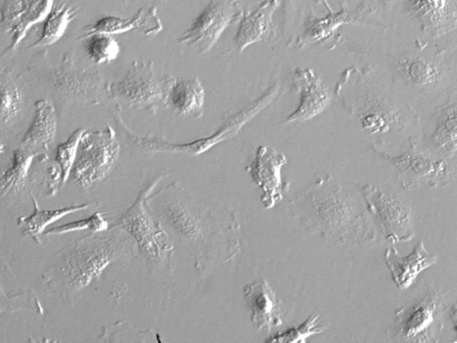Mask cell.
Masks as SVG:
<instances>
[{
	"label": "cell",
	"mask_w": 457,
	"mask_h": 343,
	"mask_svg": "<svg viewBox=\"0 0 457 343\" xmlns=\"http://www.w3.org/2000/svg\"><path fill=\"white\" fill-rule=\"evenodd\" d=\"M53 5L54 0H29L25 12L12 30L10 45L4 48L2 55L4 56L13 53L20 42L25 38L28 30L36 23L43 21Z\"/></svg>",
	"instance_id": "cell-28"
},
{
	"label": "cell",
	"mask_w": 457,
	"mask_h": 343,
	"mask_svg": "<svg viewBox=\"0 0 457 343\" xmlns=\"http://www.w3.org/2000/svg\"><path fill=\"white\" fill-rule=\"evenodd\" d=\"M30 196L34 206L33 212L28 216H20L17 222L22 234L32 238L36 243H41L40 238L50 224L70 213L87 209L95 205V203L89 202L54 209H42L35 197L32 194Z\"/></svg>",
	"instance_id": "cell-24"
},
{
	"label": "cell",
	"mask_w": 457,
	"mask_h": 343,
	"mask_svg": "<svg viewBox=\"0 0 457 343\" xmlns=\"http://www.w3.org/2000/svg\"><path fill=\"white\" fill-rule=\"evenodd\" d=\"M287 163L286 155L274 148L260 146L248 167L253 181L262 190L261 200L267 209L272 208L283 197L281 169Z\"/></svg>",
	"instance_id": "cell-14"
},
{
	"label": "cell",
	"mask_w": 457,
	"mask_h": 343,
	"mask_svg": "<svg viewBox=\"0 0 457 343\" xmlns=\"http://www.w3.org/2000/svg\"><path fill=\"white\" fill-rule=\"evenodd\" d=\"M395 169L404 188H435L445 183L451 176V168L443 159H435L412 149L398 155L380 152Z\"/></svg>",
	"instance_id": "cell-11"
},
{
	"label": "cell",
	"mask_w": 457,
	"mask_h": 343,
	"mask_svg": "<svg viewBox=\"0 0 457 343\" xmlns=\"http://www.w3.org/2000/svg\"><path fill=\"white\" fill-rule=\"evenodd\" d=\"M387 4H394L396 0H385Z\"/></svg>",
	"instance_id": "cell-39"
},
{
	"label": "cell",
	"mask_w": 457,
	"mask_h": 343,
	"mask_svg": "<svg viewBox=\"0 0 457 343\" xmlns=\"http://www.w3.org/2000/svg\"><path fill=\"white\" fill-rule=\"evenodd\" d=\"M326 330L318 314H311L301 324L291 327L285 331L277 333L267 339L266 342L305 343L312 335L320 334Z\"/></svg>",
	"instance_id": "cell-30"
},
{
	"label": "cell",
	"mask_w": 457,
	"mask_h": 343,
	"mask_svg": "<svg viewBox=\"0 0 457 343\" xmlns=\"http://www.w3.org/2000/svg\"><path fill=\"white\" fill-rule=\"evenodd\" d=\"M243 9L238 0H211L180 35V44L209 52L228 27L240 20Z\"/></svg>",
	"instance_id": "cell-9"
},
{
	"label": "cell",
	"mask_w": 457,
	"mask_h": 343,
	"mask_svg": "<svg viewBox=\"0 0 457 343\" xmlns=\"http://www.w3.org/2000/svg\"><path fill=\"white\" fill-rule=\"evenodd\" d=\"M85 50L90 61L96 64H108L120 54L118 41L110 34L94 33L87 36Z\"/></svg>",
	"instance_id": "cell-29"
},
{
	"label": "cell",
	"mask_w": 457,
	"mask_h": 343,
	"mask_svg": "<svg viewBox=\"0 0 457 343\" xmlns=\"http://www.w3.org/2000/svg\"><path fill=\"white\" fill-rule=\"evenodd\" d=\"M39 76L63 99L99 105L106 96L103 74L89 66L76 63L73 52H68L59 66L41 68Z\"/></svg>",
	"instance_id": "cell-6"
},
{
	"label": "cell",
	"mask_w": 457,
	"mask_h": 343,
	"mask_svg": "<svg viewBox=\"0 0 457 343\" xmlns=\"http://www.w3.org/2000/svg\"><path fill=\"white\" fill-rule=\"evenodd\" d=\"M344 99L361 129L370 134L403 129L408 122L404 109L380 87H357L353 93H346Z\"/></svg>",
	"instance_id": "cell-5"
},
{
	"label": "cell",
	"mask_w": 457,
	"mask_h": 343,
	"mask_svg": "<svg viewBox=\"0 0 457 343\" xmlns=\"http://www.w3.org/2000/svg\"><path fill=\"white\" fill-rule=\"evenodd\" d=\"M85 130L84 128H78L69 138L60 143L56 147L55 163L61 172V187L67 181L75 161L79 138Z\"/></svg>",
	"instance_id": "cell-31"
},
{
	"label": "cell",
	"mask_w": 457,
	"mask_h": 343,
	"mask_svg": "<svg viewBox=\"0 0 457 343\" xmlns=\"http://www.w3.org/2000/svg\"><path fill=\"white\" fill-rule=\"evenodd\" d=\"M40 153L31 152L21 147L12 151L6 166L0 171V193L13 197L21 193L32 174L30 169L33 161Z\"/></svg>",
	"instance_id": "cell-22"
},
{
	"label": "cell",
	"mask_w": 457,
	"mask_h": 343,
	"mask_svg": "<svg viewBox=\"0 0 457 343\" xmlns=\"http://www.w3.org/2000/svg\"><path fill=\"white\" fill-rule=\"evenodd\" d=\"M4 143L0 140V155L4 152Z\"/></svg>",
	"instance_id": "cell-38"
},
{
	"label": "cell",
	"mask_w": 457,
	"mask_h": 343,
	"mask_svg": "<svg viewBox=\"0 0 457 343\" xmlns=\"http://www.w3.org/2000/svg\"><path fill=\"white\" fill-rule=\"evenodd\" d=\"M27 300V293H21L15 296H7L0 285V314L6 310H19L24 306Z\"/></svg>",
	"instance_id": "cell-36"
},
{
	"label": "cell",
	"mask_w": 457,
	"mask_h": 343,
	"mask_svg": "<svg viewBox=\"0 0 457 343\" xmlns=\"http://www.w3.org/2000/svg\"><path fill=\"white\" fill-rule=\"evenodd\" d=\"M80 9L67 2H59L53 5L50 13L44 19L42 32L39 38L28 46L33 49L51 46L57 42L65 33L68 26L78 15Z\"/></svg>",
	"instance_id": "cell-25"
},
{
	"label": "cell",
	"mask_w": 457,
	"mask_h": 343,
	"mask_svg": "<svg viewBox=\"0 0 457 343\" xmlns=\"http://www.w3.org/2000/svg\"><path fill=\"white\" fill-rule=\"evenodd\" d=\"M280 88V84L274 83L248 106L228 119L212 135L189 143H172L162 138L141 137L127 126L120 112L116 110L113 112V114L117 124L127 138L143 150L147 152H176L201 155L214 146L235 137L245 124L253 119L278 97Z\"/></svg>",
	"instance_id": "cell-3"
},
{
	"label": "cell",
	"mask_w": 457,
	"mask_h": 343,
	"mask_svg": "<svg viewBox=\"0 0 457 343\" xmlns=\"http://www.w3.org/2000/svg\"><path fill=\"white\" fill-rule=\"evenodd\" d=\"M370 13L371 11L366 5L358 7V10H349L345 4L338 12L334 13L330 10V13L323 17L309 13L304 21L303 33L296 44L303 47L309 43L324 40L333 36L340 26L362 22Z\"/></svg>",
	"instance_id": "cell-20"
},
{
	"label": "cell",
	"mask_w": 457,
	"mask_h": 343,
	"mask_svg": "<svg viewBox=\"0 0 457 343\" xmlns=\"http://www.w3.org/2000/svg\"><path fill=\"white\" fill-rule=\"evenodd\" d=\"M119 153L120 144L111 126L96 130L85 129L70 176L79 187H91L108 176Z\"/></svg>",
	"instance_id": "cell-4"
},
{
	"label": "cell",
	"mask_w": 457,
	"mask_h": 343,
	"mask_svg": "<svg viewBox=\"0 0 457 343\" xmlns=\"http://www.w3.org/2000/svg\"><path fill=\"white\" fill-rule=\"evenodd\" d=\"M122 1H128V0H122Z\"/></svg>",
	"instance_id": "cell-40"
},
{
	"label": "cell",
	"mask_w": 457,
	"mask_h": 343,
	"mask_svg": "<svg viewBox=\"0 0 457 343\" xmlns=\"http://www.w3.org/2000/svg\"><path fill=\"white\" fill-rule=\"evenodd\" d=\"M164 215L174 230L187 237H195L199 232L197 222L180 204L170 203L163 206Z\"/></svg>",
	"instance_id": "cell-32"
},
{
	"label": "cell",
	"mask_w": 457,
	"mask_h": 343,
	"mask_svg": "<svg viewBox=\"0 0 457 343\" xmlns=\"http://www.w3.org/2000/svg\"><path fill=\"white\" fill-rule=\"evenodd\" d=\"M396 73L408 84L422 91L442 85L448 73L447 64L440 55L407 52L394 62Z\"/></svg>",
	"instance_id": "cell-12"
},
{
	"label": "cell",
	"mask_w": 457,
	"mask_h": 343,
	"mask_svg": "<svg viewBox=\"0 0 457 343\" xmlns=\"http://www.w3.org/2000/svg\"><path fill=\"white\" fill-rule=\"evenodd\" d=\"M33 119L20 140V147L43 153L54 142L57 118L51 101L40 98L35 102Z\"/></svg>",
	"instance_id": "cell-21"
},
{
	"label": "cell",
	"mask_w": 457,
	"mask_h": 343,
	"mask_svg": "<svg viewBox=\"0 0 457 343\" xmlns=\"http://www.w3.org/2000/svg\"><path fill=\"white\" fill-rule=\"evenodd\" d=\"M407 7L422 31L432 37L444 36L456 28L454 0H409Z\"/></svg>",
	"instance_id": "cell-17"
},
{
	"label": "cell",
	"mask_w": 457,
	"mask_h": 343,
	"mask_svg": "<svg viewBox=\"0 0 457 343\" xmlns=\"http://www.w3.org/2000/svg\"><path fill=\"white\" fill-rule=\"evenodd\" d=\"M293 85L299 94V105L282 122H303L321 113L331 102V95L321 79L310 68H296Z\"/></svg>",
	"instance_id": "cell-13"
},
{
	"label": "cell",
	"mask_w": 457,
	"mask_h": 343,
	"mask_svg": "<svg viewBox=\"0 0 457 343\" xmlns=\"http://www.w3.org/2000/svg\"><path fill=\"white\" fill-rule=\"evenodd\" d=\"M154 333L148 330L147 331H139L133 329L131 324L127 322H115L109 327L104 328L103 334L97 340L105 342L110 341H154Z\"/></svg>",
	"instance_id": "cell-33"
},
{
	"label": "cell",
	"mask_w": 457,
	"mask_h": 343,
	"mask_svg": "<svg viewBox=\"0 0 457 343\" xmlns=\"http://www.w3.org/2000/svg\"><path fill=\"white\" fill-rule=\"evenodd\" d=\"M279 0H263L255 9L243 12L235 36V46L243 52L252 44L268 39L273 32V16Z\"/></svg>",
	"instance_id": "cell-19"
},
{
	"label": "cell",
	"mask_w": 457,
	"mask_h": 343,
	"mask_svg": "<svg viewBox=\"0 0 457 343\" xmlns=\"http://www.w3.org/2000/svg\"><path fill=\"white\" fill-rule=\"evenodd\" d=\"M24 106L21 90L10 69L0 66V128L13 123Z\"/></svg>",
	"instance_id": "cell-26"
},
{
	"label": "cell",
	"mask_w": 457,
	"mask_h": 343,
	"mask_svg": "<svg viewBox=\"0 0 457 343\" xmlns=\"http://www.w3.org/2000/svg\"><path fill=\"white\" fill-rule=\"evenodd\" d=\"M93 232L67 244L42 273L38 288L48 297L71 301L99 279L111 264L129 259L137 247L122 232L101 236Z\"/></svg>",
	"instance_id": "cell-1"
},
{
	"label": "cell",
	"mask_w": 457,
	"mask_h": 343,
	"mask_svg": "<svg viewBox=\"0 0 457 343\" xmlns=\"http://www.w3.org/2000/svg\"><path fill=\"white\" fill-rule=\"evenodd\" d=\"M384 259L392 280L400 289L410 288L420 272L437 262V256L427 251L422 240L407 255H401L394 247H388Z\"/></svg>",
	"instance_id": "cell-18"
},
{
	"label": "cell",
	"mask_w": 457,
	"mask_h": 343,
	"mask_svg": "<svg viewBox=\"0 0 457 343\" xmlns=\"http://www.w3.org/2000/svg\"><path fill=\"white\" fill-rule=\"evenodd\" d=\"M204 100L205 93L203 84L194 77L175 79L168 103L178 113L198 119L204 113Z\"/></svg>",
	"instance_id": "cell-23"
},
{
	"label": "cell",
	"mask_w": 457,
	"mask_h": 343,
	"mask_svg": "<svg viewBox=\"0 0 457 343\" xmlns=\"http://www.w3.org/2000/svg\"><path fill=\"white\" fill-rule=\"evenodd\" d=\"M175 79L150 61H134L120 79L106 83V96L129 107L157 113L169 101Z\"/></svg>",
	"instance_id": "cell-2"
},
{
	"label": "cell",
	"mask_w": 457,
	"mask_h": 343,
	"mask_svg": "<svg viewBox=\"0 0 457 343\" xmlns=\"http://www.w3.org/2000/svg\"><path fill=\"white\" fill-rule=\"evenodd\" d=\"M362 194L370 213L378 222L386 240L400 243L413 238L411 209L404 200L371 184L363 187Z\"/></svg>",
	"instance_id": "cell-10"
},
{
	"label": "cell",
	"mask_w": 457,
	"mask_h": 343,
	"mask_svg": "<svg viewBox=\"0 0 457 343\" xmlns=\"http://www.w3.org/2000/svg\"><path fill=\"white\" fill-rule=\"evenodd\" d=\"M162 20L155 6H142L130 17L105 15L85 27L80 38L94 33L120 34L131 30L145 36H155L162 29Z\"/></svg>",
	"instance_id": "cell-16"
},
{
	"label": "cell",
	"mask_w": 457,
	"mask_h": 343,
	"mask_svg": "<svg viewBox=\"0 0 457 343\" xmlns=\"http://www.w3.org/2000/svg\"><path fill=\"white\" fill-rule=\"evenodd\" d=\"M243 295L251 323L257 331L270 333L282 324L281 303L267 280L258 279L246 284Z\"/></svg>",
	"instance_id": "cell-15"
},
{
	"label": "cell",
	"mask_w": 457,
	"mask_h": 343,
	"mask_svg": "<svg viewBox=\"0 0 457 343\" xmlns=\"http://www.w3.org/2000/svg\"><path fill=\"white\" fill-rule=\"evenodd\" d=\"M162 176L155 177L138 194L134 204L118 219L117 225L136 243L137 249L151 262H161L173 247L162 229L147 212V202Z\"/></svg>",
	"instance_id": "cell-8"
},
{
	"label": "cell",
	"mask_w": 457,
	"mask_h": 343,
	"mask_svg": "<svg viewBox=\"0 0 457 343\" xmlns=\"http://www.w3.org/2000/svg\"><path fill=\"white\" fill-rule=\"evenodd\" d=\"M429 141L441 154L453 157L457 148V109L455 102L446 104L439 113Z\"/></svg>",
	"instance_id": "cell-27"
},
{
	"label": "cell",
	"mask_w": 457,
	"mask_h": 343,
	"mask_svg": "<svg viewBox=\"0 0 457 343\" xmlns=\"http://www.w3.org/2000/svg\"><path fill=\"white\" fill-rule=\"evenodd\" d=\"M109 228L108 222L104 218L103 214L96 212L87 218L56 225L46 230L43 236L62 235L65 233L88 230L92 232H103Z\"/></svg>",
	"instance_id": "cell-34"
},
{
	"label": "cell",
	"mask_w": 457,
	"mask_h": 343,
	"mask_svg": "<svg viewBox=\"0 0 457 343\" xmlns=\"http://www.w3.org/2000/svg\"><path fill=\"white\" fill-rule=\"evenodd\" d=\"M445 314L443 295L430 289L395 312L396 338L404 342H436L443 330Z\"/></svg>",
	"instance_id": "cell-7"
},
{
	"label": "cell",
	"mask_w": 457,
	"mask_h": 343,
	"mask_svg": "<svg viewBox=\"0 0 457 343\" xmlns=\"http://www.w3.org/2000/svg\"><path fill=\"white\" fill-rule=\"evenodd\" d=\"M29 0H0V29L3 33L12 32L25 12Z\"/></svg>",
	"instance_id": "cell-35"
},
{
	"label": "cell",
	"mask_w": 457,
	"mask_h": 343,
	"mask_svg": "<svg viewBox=\"0 0 457 343\" xmlns=\"http://www.w3.org/2000/svg\"><path fill=\"white\" fill-rule=\"evenodd\" d=\"M284 29H287L294 13L295 0H282Z\"/></svg>",
	"instance_id": "cell-37"
}]
</instances>
